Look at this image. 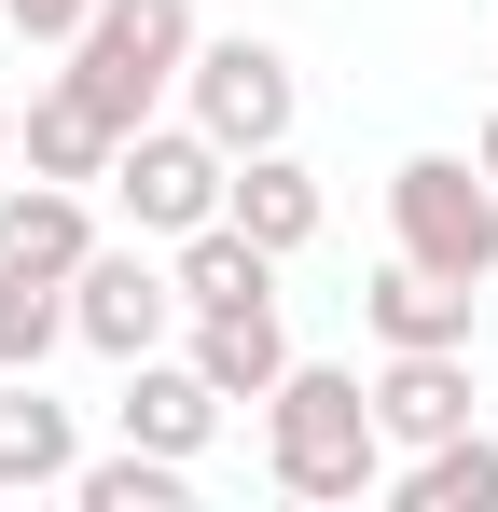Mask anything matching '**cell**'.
Returning a JSON list of instances; mask_svg holds the SVG:
<instances>
[{"mask_svg":"<svg viewBox=\"0 0 498 512\" xmlns=\"http://www.w3.org/2000/svg\"><path fill=\"white\" fill-rule=\"evenodd\" d=\"M263 485H277V499H374V485H388L374 388L332 374V360H291V374L263 388Z\"/></svg>","mask_w":498,"mask_h":512,"instance_id":"6da1fadb","label":"cell"},{"mask_svg":"<svg viewBox=\"0 0 498 512\" xmlns=\"http://www.w3.org/2000/svg\"><path fill=\"white\" fill-rule=\"evenodd\" d=\"M180 70H194V0H97L70 28L56 84H83L111 111V139H125V125H153V97H180Z\"/></svg>","mask_w":498,"mask_h":512,"instance_id":"7a4b0ae2","label":"cell"},{"mask_svg":"<svg viewBox=\"0 0 498 512\" xmlns=\"http://www.w3.org/2000/svg\"><path fill=\"white\" fill-rule=\"evenodd\" d=\"M388 250L429 263V277H498V180L471 153H402L388 167Z\"/></svg>","mask_w":498,"mask_h":512,"instance_id":"3957f363","label":"cell"},{"mask_svg":"<svg viewBox=\"0 0 498 512\" xmlns=\"http://www.w3.org/2000/svg\"><path fill=\"white\" fill-rule=\"evenodd\" d=\"M222 167H236V153H222L194 111H180V125H125V139H111V208L166 250V236L222 222Z\"/></svg>","mask_w":498,"mask_h":512,"instance_id":"277c9868","label":"cell"},{"mask_svg":"<svg viewBox=\"0 0 498 512\" xmlns=\"http://www.w3.org/2000/svg\"><path fill=\"white\" fill-rule=\"evenodd\" d=\"M166 333H180V277L153 263V236H125V250L97 236V250L70 263V346H97V360L125 374V360H153Z\"/></svg>","mask_w":498,"mask_h":512,"instance_id":"5b68a950","label":"cell"},{"mask_svg":"<svg viewBox=\"0 0 498 512\" xmlns=\"http://www.w3.org/2000/svg\"><path fill=\"white\" fill-rule=\"evenodd\" d=\"M180 111L222 139V153H277L291 139V56L277 42H249V28H194V70H180Z\"/></svg>","mask_w":498,"mask_h":512,"instance_id":"8992f818","label":"cell"},{"mask_svg":"<svg viewBox=\"0 0 498 512\" xmlns=\"http://www.w3.org/2000/svg\"><path fill=\"white\" fill-rule=\"evenodd\" d=\"M222 222H236L249 250H319V167H305V153H291V139H277V153H236V167H222Z\"/></svg>","mask_w":498,"mask_h":512,"instance_id":"52a82bcc","label":"cell"},{"mask_svg":"<svg viewBox=\"0 0 498 512\" xmlns=\"http://www.w3.org/2000/svg\"><path fill=\"white\" fill-rule=\"evenodd\" d=\"M83 471V429L42 374H0V499H70Z\"/></svg>","mask_w":498,"mask_h":512,"instance_id":"ba28073f","label":"cell"},{"mask_svg":"<svg viewBox=\"0 0 498 512\" xmlns=\"http://www.w3.org/2000/svg\"><path fill=\"white\" fill-rule=\"evenodd\" d=\"M374 429L388 443H443V429H471V346H388V374H374Z\"/></svg>","mask_w":498,"mask_h":512,"instance_id":"9c48e42d","label":"cell"},{"mask_svg":"<svg viewBox=\"0 0 498 512\" xmlns=\"http://www.w3.org/2000/svg\"><path fill=\"white\" fill-rule=\"evenodd\" d=\"M111 429L125 443H153V457H208V429H222V388L194 374V360H125V402H111Z\"/></svg>","mask_w":498,"mask_h":512,"instance_id":"30bf717a","label":"cell"},{"mask_svg":"<svg viewBox=\"0 0 498 512\" xmlns=\"http://www.w3.org/2000/svg\"><path fill=\"white\" fill-rule=\"evenodd\" d=\"M180 333H194L180 360H194V374H208L222 402H263V388L291 374V333H277V305H194Z\"/></svg>","mask_w":498,"mask_h":512,"instance_id":"8fae6325","label":"cell"},{"mask_svg":"<svg viewBox=\"0 0 498 512\" xmlns=\"http://www.w3.org/2000/svg\"><path fill=\"white\" fill-rule=\"evenodd\" d=\"M360 319L374 346H471V277H429V263H374V291H360Z\"/></svg>","mask_w":498,"mask_h":512,"instance_id":"7c38bea8","label":"cell"},{"mask_svg":"<svg viewBox=\"0 0 498 512\" xmlns=\"http://www.w3.org/2000/svg\"><path fill=\"white\" fill-rule=\"evenodd\" d=\"M97 250V208H83V180H14L0 194V263H28V277H70Z\"/></svg>","mask_w":498,"mask_h":512,"instance_id":"4fadbf2b","label":"cell"},{"mask_svg":"<svg viewBox=\"0 0 498 512\" xmlns=\"http://www.w3.org/2000/svg\"><path fill=\"white\" fill-rule=\"evenodd\" d=\"M14 153H28V180H111V111L83 84H42L14 111Z\"/></svg>","mask_w":498,"mask_h":512,"instance_id":"5bb4252c","label":"cell"},{"mask_svg":"<svg viewBox=\"0 0 498 512\" xmlns=\"http://www.w3.org/2000/svg\"><path fill=\"white\" fill-rule=\"evenodd\" d=\"M166 277H180V319H194V305H277V250H249L236 222L166 236Z\"/></svg>","mask_w":498,"mask_h":512,"instance_id":"9a60e30c","label":"cell"},{"mask_svg":"<svg viewBox=\"0 0 498 512\" xmlns=\"http://www.w3.org/2000/svg\"><path fill=\"white\" fill-rule=\"evenodd\" d=\"M402 512H498V443L485 429H443L402 457Z\"/></svg>","mask_w":498,"mask_h":512,"instance_id":"2e32d148","label":"cell"},{"mask_svg":"<svg viewBox=\"0 0 498 512\" xmlns=\"http://www.w3.org/2000/svg\"><path fill=\"white\" fill-rule=\"evenodd\" d=\"M83 512H180L194 499V457H153V443H125V457H83L70 471Z\"/></svg>","mask_w":498,"mask_h":512,"instance_id":"e0dca14e","label":"cell"},{"mask_svg":"<svg viewBox=\"0 0 498 512\" xmlns=\"http://www.w3.org/2000/svg\"><path fill=\"white\" fill-rule=\"evenodd\" d=\"M70 346V277H28V263H0V374H42Z\"/></svg>","mask_w":498,"mask_h":512,"instance_id":"ac0fdd59","label":"cell"},{"mask_svg":"<svg viewBox=\"0 0 498 512\" xmlns=\"http://www.w3.org/2000/svg\"><path fill=\"white\" fill-rule=\"evenodd\" d=\"M0 14H14V42H56V56H70V28L97 14V0H0Z\"/></svg>","mask_w":498,"mask_h":512,"instance_id":"d6986e66","label":"cell"},{"mask_svg":"<svg viewBox=\"0 0 498 512\" xmlns=\"http://www.w3.org/2000/svg\"><path fill=\"white\" fill-rule=\"evenodd\" d=\"M471 167H485V180H498V111H485V139H471Z\"/></svg>","mask_w":498,"mask_h":512,"instance_id":"ffe728a7","label":"cell"},{"mask_svg":"<svg viewBox=\"0 0 498 512\" xmlns=\"http://www.w3.org/2000/svg\"><path fill=\"white\" fill-rule=\"evenodd\" d=\"M0 167H14V84H0Z\"/></svg>","mask_w":498,"mask_h":512,"instance_id":"44dd1931","label":"cell"}]
</instances>
